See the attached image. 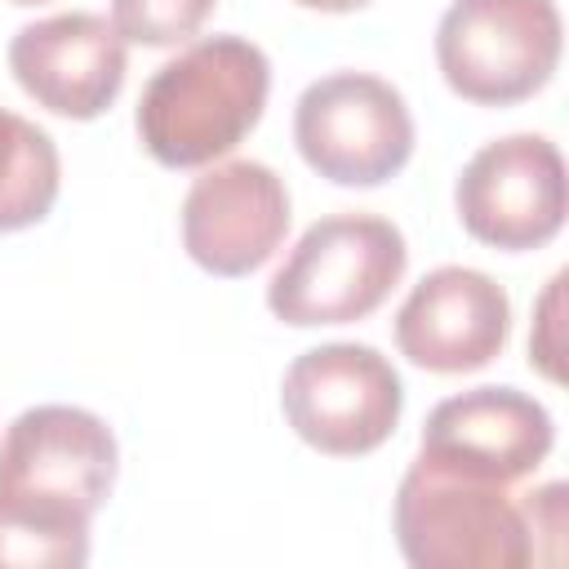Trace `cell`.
Masks as SVG:
<instances>
[{
	"mask_svg": "<svg viewBox=\"0 0 569 569\" xmlns=\"http://www.w3.org/2000/svg\"><path fill=\"white\" fill-rule=\"evenodd\" d=\"M9 4H49V0H9Z\"/></svg>",
	"mask_w": 569,
	"mask_h": 569,
	"instance_id": "19",
	"label": "cell"
},
{
	"mask_svg": "<svg viewBox=\"0 0 569 569\" xmlns=\"http://www.w3.org/2000/svg\"><path fill=\"white\" fill-rule=\"evenodd\" d=\"M120 471L116 431L80 405L22 409L0 440V507L89 529Z\"/></svg>",
	"mask_w": 569,
	"mask_h": 569,
	"instance_id": "4",
	"label": "cell"
},
{
	"mask_svg": "<svg viewBox=\"0 0 569 569\" xmlns=\"http://www.w3.org/2000/svg\"><path fill=\"white\" fill-rule=\"evenodd\" d=\"M293 142L333 187H382L413 156L405 93L369 71H329L293 102Z\"/></svg>",
	"mask_w": 569,
	"mask_h": 569,
	"instance_id": "6",
	"label": "cell"
},
{
	"mask_svg": "<svg viewBox=\"0 0 569 569\" xmlns=\"http://www.w3.org/2000/svg\"><path fill=\"white\" fill-rule=\"evenodd\" d=\"M511 333L507 289L476 267L427 271L396 311V347L427 373H476Z\"/></svg>",
	"mask_w": 569,
	"mask_h": 569,
	"instance_id": "12",
	"label": "cell"
},
{
	"mask_svg": "<svg viewBox=\"0 0 569 569\" xmlns=\"http://www.w3.org/2000/svg\"><path fill=\"white\" fill-rule=\"evenodd\" d=\"M280 409L302 445L329 458H365L396 436L405 387L378 347L320 342L284 369Z\"/></svg>",
	"mask_w": 569,
	"mask_h": 569,
	"instance_id": "7",
	"label": "cell"
},
{
	"mask_svg": "<svg viewBox=\"0 0 569 569\" xmlns=\"http://www.w3.org/2000/svg\"><path fill=\"white\" fill-rule=\"evenodd\" d=\"M409 267V244L391 218L329 213L311 222L267 284V307L293 329L356 325L373 316Z\"/></svg>",
	"mask_w": 569,
	"mask_h": 569,
	"instance_id": "3",
	"label": "cell"
},
{
	"mask_svg": "<svg viewBox=\"0 0 569 569\" xmlns=\"http://www.w3.org/2000/svg\"><path fill=\"white\" fill-rule=\"evenodd\" d=\"M62 191L53 138L27 116L0 107V231H27L49 218Z\"/></svg>",
	"mask_w": 569,
	"mask_h": 569,
	"instance_id": "13",
	"label": "cell"
},
{
	"mask_svg": "<svg viewBox=\"0 0 569 569\" xmlns=\"http://www.w3.org/2000/svg\"><path fill=\"white\" fill-rule=\"evenodd\" d=\"M9 71L36 107L62 120H98L124 89L129 53L111 18L71 9L27 22L9 40Z\"/></svg>",
	"mask_w": 569,
	"mask_h": 569,
	"instance_id": "10",
	"label": "cell"
},
{
	"mask_svg": "<svg viewBox=\"0 0 569 569\" xmlns=\"http://www.w3.org/2000/svg\"><path fill=\"white\" fill-rule=\"evenodd\" d=\"M560 289H565V271L551 276L547 293L538 298V320H533V333H529V365L560 382V342H556V329H560Z\"/></svg>",
	"mask_w": 569,
	"mask_h": 569,
	"instance_id": "17",
	"label": "cell"
},
{
	"mask_svg": "<svg viewBox=\"0 0 569 569\" xmlns=\"http://www.w3.org/2000/svg\"><path fill=\"white\" fill-rule=\"evenodd\" d=\"M302 9H320V13H356V9H365V4H373V0H298Z\"/></svg>",
	"mask_w": 569,
	"mask_h": 569,
	"instance_id": "18",
	"label": "cell"
},
{
	"mask_svg": "<svg viewBox=\"0 0 569 569\" xmlns=\"http://www.w3.org/2000/svg\"><path fill=\"white\" fill-rule=\"evenodd\" d=\"M289 187L262 160H227L204 169L182 200L187 258L222 280L258 271L289 231Z\"/></svg>",
	"mask_w": 569,
	"mask_h": 569,
	"instance_id": "9",
	"label": "cell"
},
{
	"mask_svg": "<svg viewBox=\"0 0 569 569\" xmlns=\"http://www.w3.org/2000/svg\"><path fill=\"white\" fill-rule=\"evenodd\" d=\"M551 445L556 422L533 396L516 387H476L427 413L418 458L476 480L520 485L547 462Z\"/></svg>",
	"mask_w": 569,
	"mask_h": 569,
	"instance_id": "11",
	"label": "cell"
},
{
	"mask_svg": "<svg viewBox=\"0 0 569 569\" xmlns=\"http://www.w3.org/2000/svg\"><path fill=\"white\" fill-rule=\"evenodd\" d=\"M218 0H111V22L124 44L173 49L187 44L213 13Z\"/></svg>",
	"mask_w": 569,
	"mask_h": 569,
	"instance_id": "15",
	"label": "cell"
},
{
	"mask_svg": "<svg viewBox=\"0 0 569 569\" xmlns=\"http://www.w3.org/2000/svg\"><path fill=\"white\" fill-rule=\"evenodd\" d=\"M391 529L413 569H525L533 533L511 485L476 480L413 458L396 489Z\"/></svg>",
	"mask_w": 569,
	"mask_h": 569,
	"instance_id": "2",
	"label": "cell"
},
{
	"mask_svg": "<svg viewBox=\"0 0 569 569\" xmlns=\"http://www.w3.org/2000/svg\"><path fill=\"white\" fill-rule=\"evenodd\" d=\"M565 485L551 480L533 493H525V516H529V533H533V565L560 560V542H565Z\"/></svg>",
	"mask_w": 569,
	"mask_h": 569,
	"instance_id": "16",
	"label": "cell"
},
{
	"mask_svg": "<svg viewBox=\"0 0 569 569\" xmlns=\"http://www.w3.org/2000/svg\"><path fill=\"white\" fill-rule=\"evenodd\" d=\"M89 560V529L49 525L0 507V569H80Z\"/></svg>",
	"mask_w": 569,
	"mask_h": 569,
	"instance_id": "14",
	"label": "cell"
},
{
	"mask_svg": "<svg viewBox=\"0 0 569 569\" xmlns=\"http://www.w3.org/2000/svg\"><path fill=\"white\" fill-rule=\"evenodd\" d=\"M453 209L462 231L489 249L529 253L551 244L569 209L560 147L542 133L485 142L458 173Z\"/></svg>",
	"mask_w": 569,
	"mask_h": 569,
	"instance_id": "8",
	"label": "cell"
},
{
	"mask_svg": "<svg viewBox=\"0 0 569 569\" xmlns=\"http://www.w3.org/2000/svg\"><path fill=\"white\" fill-rule=\"evenodd\" d=\"M271 62L244 36H204L156 67L133 124L164 169H200L236 151L267 111Z\"/></svg>",
	"mask_w": 569,
	"mask_h": 569,
	"instance_id": "1",
	"label": "cell"
},
{
	"mask_svg": "<svg viewBox=\"0 0 569 569\" xmlns=\"http://www.w3.org/2000/svg\"><path fill=\"white\" fill-rule=\"evenodd\" d=\"M560 49L556 0H453L436 27L440 76L476 107H516L547 89Z\"/></svg>",
	"mask_w": 569,
	"mask_h": 569,
	"instance_id": "5",
	"label": "cell"
}]
</instances>
